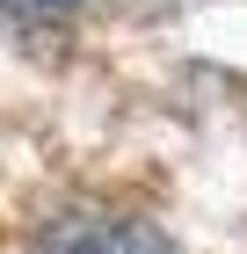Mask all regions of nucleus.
<instances>
[{"mask_svg":"<svg viewBox=\"0 0 247 254\" xmlns=\"http://www.w3.org/2000/svg\"><path fill=\"white\" fill-rule=\"evenodd\" d=\"M29 254H160V240L146 225H124V218H102V211H66L37 233Z\"/></svg>","mask_w":247,"mask_h":254,"instance_id":"1","label":"nucleus"},{"mask_svg":"<svg viewBox=\"0 0 247 254\" xmlns=\"http://www.w3.org/2000/svg\"><path fill=\"white\" fill-rule=\"evenodd\" d=\"M80 15V0H0V29L15 37H58Z\"/></svg>","mask_w":247,"mask_h":254,"instance_id":"2","label":"nucleus"}]
</instances>
